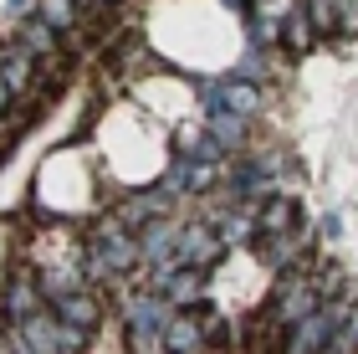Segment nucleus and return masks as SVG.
I'll return each instance as SVG.
<instances>
[{"mask_svg":"<svg viewBox=\"0 0 358 354\" xmlns=\"http://www.w3.org/2000/svg\"><path fill=\"white\" fill-rule=\"evenodd\" d=\"M317 41H338V0H297Z\"/></svg>","mask_w":358,"mask_h":354,"instance_id":"obj_22","label":"nucleus"},{"mask_svg":"<svg viewBox=\"0 0 358 354\" xmlns=\"http://www.w3.org/2000/svg\"><path fill=\"white\" fill-rule=\"evenodd\" d=\"M149 272V293L169 298L174 313H200L210 303V272H194V267H143Z\"/></svg>","mask_w":358,"mask_h":354,"instance_id":"obj_5","label":"nucleus"},{"mask_svg":"<svg viewBox=\"0 0 358 354\" xmlns=\"http://www.w3.org/2000/svg\"><path fill=\"white\" fill-rule=\"evenodd\" d=\"M174 196H164V190H159V185H138V190H128V196L118 200V205H113V221H118V226L123 231H143V226H149V221H164V216H174Z\"/></svg>","mask_w":358,"mask_h":354,"instance_id":"obj_7","label":"nucleus"},{"mask_svg":"<svg viewBox=\"0 0 358 354\" xmlns=\"http://www.w3.org/2000/svg\"><path fill=\"white\" fill-rule=\"evenodd\" d=\"M276 170H282V159H276V154H251V159L236 154L231 165H225L220 185L231 190L241 205H256V200H266L271 190H276Z\"/></svg>","mask_w":358,"mask_h":354,"instance_id":"obj_4","label":"nucleus"},{"mask_svg":"<svg viewBox=\"0 0 358 354\" xmlns=\"http://www.w3.org/2000/svg\"><path fill=\"white\" fill-rule=\"evenodd\" d=\"M0 77H6L10 98H26V93L36 88V57H31L21 41H0Z\"/></svg>","mask_w":358,"mask_h":354,"instance_id":"obj_14","label":"nucleus"},{"mask_svg":"<svg viewBox=\"0 0 358 354\" xmlns=\"http://www.w3.org/2000/svg\"><path fill=\"white\" fill-rule=\"evenodd\" d=\"M262 308L282 329H297L302 318H313L322 308V293H317V278H313V257L297 262V267H287V272H276L271 287H266V298H262Z\"/></svg>","mask_w":358,"mask_h":354,"instance_id":"obj_2","label":"nucleus"},{"mask_svg":"<svg viewBox=\"0 0 358 354\" xmlns=\"http://www.w3.org/2000/svg\"><path fill=\"white\" fill-rule=\"evenodd\" d=\"M322 236H328V241L343 236V216H322Z\"/></svg>","mask_w":358,"mask_h":354,"instance_id":"obj_27","label":"nucleus"},{"mask_svg":"<svg viewBox=\"0 0 358 354\" xmlns=\"http://www.w3.org/2000/svg\"><path fill=\"white\" fill-rule=\"evenodd\" d=\"M225 257H231V252L220 247V236L210 231L200 216L179 226V267H194V272H215V267L225 262Z\"/></svg>","mask_w":358,"mask_h":354,"instance_id":"obj_9","label":"nucleus"},{"mask_svg":"<svg viewBox=\"0 0 358 354\" xmlns=\"http://www.w3.org/2000/svg\"><path fill=\"white\" fill-rule=\"evenodd\" d=\"M10 103H15V98H10V88H6V77H0V118H6V114H10Z\"/></svg>","mask_w":358,"mask_h":354,"instance_id":"obj_28","label":"nucleus"},{"mask_svg":"<svg viewBox=\"0 0 358 354\" xmlns=\"http://www.w3.org/2000/svg\"><path fill=\"white\" fill-rule=\"evenodd\" d=\"M138 236L134 231H123L113 216L103 221H92V231H87V247H83V272H87V287L97 293V287H108V282H123L128 272H138Z\"/></svg>","mask_w":358,"mask_h":354,"instance_id":"obj_1","label":"nucleus"},{"mask_svg":"<svg viewBox=\"0 0 358 354\" xmlns=\"http://www.w3.org/2000/svg\"><path fill=\"white\" fill-rule=\"evenodd\" d=\"M241 344H246V354H282L287 349V329L276 324L266 308H256V313L241 318Z\"/></svg>","mask_w":358,"mask_h":354,"instance_id":"obj_12","label":"nucleus"},{"mask_svg":"<svg viewBox=\"0 0 358 354\" xmlns=\"http://www.w3.org/2000/svg\"><path fill=\"white\" fill-rule=\"evenodd\" d=\"M200 123H205V134L215 139L225 154H241V149H246V139H251V123L236 118V114H225V108H220V114H205Z\"/></svg>","mask_w":358,"mask_h":354,"instance_id":"obj_18","label":"nucleus"},{"mask_svg":"<svg viewBox=\"0 0 358 354\" xmlns=\"http://www.w3.org/2000/svg\"><path fill=\"white\" fill-rule=\"evenodd\" d=\"M179 226L185 221H149V226L138 231V262L143 267H179Z\"/></svg>","mask_w":358,"mask_h":354,"instance_id":"obj_10","label":"nucleus"},{"mask_svg":"<svg viewBox=\"0 0 358 354\" xmlns=\"http://www.w3.org/2000/svg\"><path fill=\"white\" fill-rule=\"evenodd\" d=\"M15 41H21V46H26V52L36 57V62H57V57H62V36H57L52 26H41L36 15H31V21H21Z\"/></svg>","mask_w":358,"mask_h":354,"instance_id":"obj_19","label":"nucleus"},{"mask_svg":"<svg viewBox=\"0 0 358 354\" xmlns=\"http://www.w3.org/2000/svg\"><path fill=\"white\" fill-rule=\"evenodd\" d=\"M205 139V123L200 118H185V123H174V134H169V154H194V144Z\"/></svg>","mask_w":358,"mask_h":354,"instance_id":"obj_23","label":"nucleus"},{"mask_svg":"<svg viewBox=\"0 0 358 354\" xmlns=\"http://www.w3.org/2000/svg\"><path fill=\"white\" fill-rule=\"evenodd\" d=\"M297 226H307L297 196H282V190H271L266 200H256V236H262V231H297Z\"/></svg>","mask_w":358,"mask_h":354,"instance_id":"obj_11","label":"nucleus"},{"mask_svg":"<svg viewBox=\"0 0 358 354\" xmlns=\"http://www.w3.org/2000/svg\"><path fill=\"white\" fill-rule=\"evenodd\" d=\"M52 308V303L41 298V282H36V267H10L6 282H0V318L6 324H26L31 313Z\"/></svg>","mask_w":358,"mask_h":354,"instance_id":"obj_8","label":"nucleus"},{"mask_svg":"<svg viewBox=\"0 0 358 354\" xmlns=\"http://www.w3.org/2000/svg\"><path fill=\"white\" fill-rule=\"evenodd\" d=\"M6 15L10 21H31V15H36V0H6Z\"/></svg>","mask_w":358,"mask_h":354,"instance_id":"obj_25","label":"nucleus"},{"mask_svg":"<svg viewBox=\"0 0 358 354\" xmlns=\"http://www.w3.org/2000/svg\"><path fill=\"white\" fill-rule=\"evenodd\" d=\"M0 354H15V349H10V344H6V339H0Z\"/></svg>","mask_w":358,"mask_h":354,"instance_id":"obj_29","label":"nucleus"},{"mask_svg":"<svg viewBox=\"0 0 358 354\" xmlns=\"http://www.w3.org/2000/svg\"><path fill=\"white\" fill-rule=\"evenodd\" d=\"M36 21L52 26L57 36H67V31L83 26V6L77 0H36Z\"/></svg>","mask_w":358,"mask_h":354,"instance_id":"obj_21","label":"nucleus"},{"mask_svg":"<svg viewBox=\"0 0 358 354\" xmlns=\"http://www.w3.org/2000/svg\"><path fill=\"white\" fill-rule=\"evenodd\" d=\"M338 41H358V0H338Z\"/></svg>","mask_w":358,"mask_h":354,"instance_id":"obj_24","label":"nucleus"},{"mask_svg":"<svg viewBox=\"0 0 358 354\" xmlns=\"http://www.w3.org/2000/svg\"><path fill=\"white\" fill-rule=\"evenodd\" d=\"M164 349H169V354H210L205 308H200V313H174V324L164 329Z\"/></svg>","mask_w":358,"mask_h":354,"instance_id":"obj_15","label":"nucleus"},{"mask_svg":"<svg viewBox=\"0 0 358 354\" xmlns=\"http://www.w3.org/2000/svg\"><path fill=\"white\" fill-rule=\"evenodd\" d=\"M164 354H169V349H164Z\"/></svg>","mask_w":358,"mask_h":354,"instance_id":"obj_30","label":"nucleus"},{"mask_svg":"<svg viewBox=\"0 0 358 354\" xmlns=\"http://www.w3.org/2000/svg\"><path fill=\"white\" fill-rule=\"evenodd\" d=\"M287 11V6H282ZM282 11H271V6H262V11H246V52H276L282 46Z\"/></svg>","mask_w":358,"mask_h":354,"instance_id":"obj_16","label":"nucleus"},{"mask_svg":"<svg viewBox=\"0 0 358 354\" xmlns=\"http://www.w3.org/2000/svg\"><path fill=\"white\" fill-rule=\"evenodd\" d=\"M52 313L62 318V324L83 329V334H97V324H103V298H97L92 287H77V293H67V298L52 303Z\"/></svg>","mask_w":358,"mask_h":354,"instance_id":"obj_13","label":"nucleus"},{"mask_svg":"<svg viewBox=\"0 0 358 354\" xmlns=\"http://www.w3.org/2000/svg\"><path fill=\"white\" fill-rule=\"evenodd\" d=\"M215 11H225V15H246L251 11V0H210Z\"/></svg>","mask_w":358,"mask_h":354,"instance_id":"obj_26","label":"nucleus"},{"mask_svg":"<svg viewBox=\"0 0 358 354\" xmlns=\"http://www.w3.org/2000/svg\"><path fill=\"white\" fill-rule=\"evenodd\" d=\"M343 308H348V298H333V303H322L313 318H302L297 329H287V349L282 354H322L333 344V334L343 329Z\"/></svg>","mask_w":358,"mask_h":354,"instance_id":"obj_6","label":"nucleus"},{"mask_svg":"<svg viewBox=\"0 0 358 354\" xmlns=\"http://www.w3.org/2000/svg\"><path fill=\"white\" fill-rule=\"evenodd\" d=\"M220 83V108L225 114H236V118H256L266 108V88H251V83H231V77H215Z\"/></svg>","mask_w":358,"mask_h":354,"instance_id":"obj_17","label":"nucleus"},{"mask_svg":"<svg viewBox=\"0 0 358 354\" xmlns=\"http://www.w3.org/2000/svg\"><path fill=\"white\" fill-rule=\"evenodd\" d=\"M174 324V303L134 287L123 293V329H128V354H164V329Z\"/></svg>","mask_w":358,"mask_h":354,"instance_id":"obj_3","label":"nucleus"},{"mask_svg":"<svg viewBox=\"0 0 358 354\" xmlns=\"http://www.w3.org/2000/svg\"><path fill=\"white\" fill-rule=\"evenodd\" d=\"M313 46H317V36H313V26H307L302 6H297V0H292V6L282 11V52L302 57V52H313Z\"/></svg>","mask_w":358,"mask_h":354,"instance_id":"obj_20","label":"nucleus"}]
</instances>
